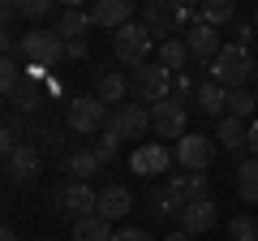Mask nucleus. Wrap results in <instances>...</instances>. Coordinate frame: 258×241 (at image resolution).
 Returning <instances> with one entry per match:
<instances>
[{"mask_svg": "<svg viewBox=\"0 0 258 241\" xmlns=\"http://www.w3.org/2000/svg\"><path fill=\"white\" fill-rule=\"evenodd\" d=\"M125 95H129V78L125 74H103L99 82H95V99L108 103V108H120Z\"/></svg>", "mask_w": 258, "mask_h": 241, "instance_id": "19", "label": "nucleus"}, {"mask_svg": "<svg viewBox=\"0 0 258 241\" xmlns=\"http://www.w3.org/2000/svg\"><path fill=\"white\" fill-rule=\"evenodd\" d=\"M52 203H56V211L64 215V220H86V215H99V194H95L86 181H69V186H60L52 194Z\"/></svg>", "mask_w": 258, "mask_h": 241, "instance_id": "5", "label": "nucleus"}, {"mask_svg": "<svg viewBox=\"0 0 258 241\" xmlns=\"http://www.w3.org/2000/svg\"><path fill=\"white\" fill-rule=\"evenodd\" d=\"M116 151H120V138H112V134H99V142H95V155H99L103 164H112V159H116Z\"/></svg>", "mask_w": 258, "mask_h": 241, "instance_id": "32", "label": "nucleus"}, {"mask_svg": "<svg viewBox=\"0 0 258 241\" xmlns=\"http://www.w3.org/2000/svg\"><path fill=\"white\" fill-rule=\"evenodd\" d=\"M0 86H5V99L22 86V69H18V61H13V56H5V61H0Z\"/></svg>", "mask_w": 258, "mask_h": 241, "instance_id": "30", "label": "nucleus"}, {"mask_svg": "<svg viewBox=\"0 0 258 241\" xmlns=\"http://www.w3.org/2000/svg\"><path fill=\"white\" fill-rule=\"evenodd\" d=\"M215 159V142L203 138V134H185V138H176V164L185 168V172H207Z\"/></svg>", "mask_w": 258, "mask_h": 241, "instance_id": "11", "label": "nucleus"}, {"mask_svg": "<svg viewBox=\"0 0 258 241\" xmlns=\"http://www.w3.org/2000/svg\"><path fill=\"white\" fill-rule=\"evenodd\" d=\"M60 5H64V9H82L86 0H60Z\"/></svg>", "mask_w": 258, "mask_h": 241, "instance_id": "41", "label": "nucleus"}, {"mask_svg": "<svg viewBox=\"0 0 258 241\" xmlns=\"http://www.w3.org/2000/svg\"><path fill=\"white\" fill-rule=\"evenodd\" d=\"M164 241H194V237H189V232H168Z\"/></svg>", "mask_w": 258, "mask_h": 241, "instance_id": "40", "label": "nucleus"}, {"mask_svg": "<svg viewBox=\"0 0 258 241\" xmlns=\"http://www.w3.org/2000/svg\"><path fill=\"white\" fill-rule=\"evenodd\" d=\"M5 168H9V181H35L39 176V151L30 142H22L18 151L5 155Z\"/></svg>", "mask_w": 258, "mask_h": 241, "instance_id": "15", "label": "nucleus"}, {"mask_svg": "<svg viewBox=\"0 0 258 241\" xmlns=\"http://www.w3.org/2000/svg\"><path fill=\"white\" fill-rule=\"evenodd\" d=\"M116 232H112V220H103V215H86V220L74 224V232H69V241H112Z\"/></svg>", "mask_w": 258, "mask_h": 241, "instance_id": "22", "label": "nucleus"}, {"mask_svg": "<svg viewBox=\"0 0 258 241\" xmlns=\"http://www.w3.org/2000/svg\"><path fill=\"white\" fill-rule=\"evenodd\" d=\"M254 35H258V26H254V22H237V39H232V43L249 47V43H254Z\"/></svg>", "mask_w": 258, "mask_h": 241, "instance_id": "35", "label": "nucleus"}, {"mask_svg": "<svg viewBox=\"0 0 258 241\" xmlns=\"http://www.w3.org/2000/svg\"><path fill=\"white\" fill-rule=\"evenodd\" d=\"M112 241H155V237H151L147 228H120V232H116Z\"/></svg>", "mask_w": 258, "mask_h": 241, "instance_id": "36", "label": "nucleus"}, {"mask_svg": "<svg viewBox=\"0 0 258 241\" xmlns=\"http://www.w3.org/2000/svg\"><path fill=\"white\" fill-rule=\"evenodd\" d=\"M64 52L74 56V61H86V39H74V43H64Z\"/></svg>", "mask_w": 258, "mask_h": 241, "instance_id": "37", "label": "nucleus"}, {"mask_svg": "<svg viewBox=\"0 0 258 241\" xmlns=\"http://www.w3.org/2000/svg\"><path fill=\"white\" fill-rule=\"evenodd\" d=\"M249 155H258V120H249V142H245Z\"/></svg>", "mask_w": 258, "mask_h": 241, "instance_id": "38", "label": "nucleus"}, {"mask_svg": "<svg viewBox=\"0 0 258 241\" xmlns=\"http://www.w3.org/2000/svg\"><path fill=\"white\" fill-rule=\"evenodd\" d=\"M254 69H258V61H254V52H249V47L224 43L220 56L211 61V82H220L224 91H237V86H245L249 78H254Z\"/></svg>", "mask_w": 258, "mask_h": 241, "instance_id": "1", "label": "nucleus"}, {"mask_svg": "<svg viewBox=\"0 0 258 241\" xmlns=\"http://www.w3.org/2000/svg\"><path fill=\"white\" fill-rule=\"evenodd\" d=\"M228 241H258V220L254 215H232L228 220Z\"/></svg>", "mask_w": 258, "mask_h": 241, "instance_id": "28", "label": "nucleus"}, {"mask_svg": "<svg viewBox=\"0 0 258 241\" xmlns=\"http://www.w3.org/2000/svg\"><path fill=\"white\" fill-rule=\"evenodd\" d=\"M134 211V194H129L125 186H108L99 190V215L103 220H120V215Z\"/></svg>", "mask_w": 258, "mask_h": 241, "instance_id": "18", "label": "nucleus"}, {"mask_svg": "<svg viewBox=\"0 0 258 241\" xmlns=\"http://www.w3.org/2000/svg\"><path fill=\"white\" fill-rule=\"evenodd\" d=\"M224 151H241L249 142V120H237V116H220V130H215Z\"/></svg>", "mask_w": 258, "mask_h": 241, "instance_id": "21", "label": "nucleus"}, {"mask_svg": "<svg viewBox=\"0 0 258 241\" xmlns=\"http://www.w3.org/2000/svg\"><path fill=\"white\" fill-rule=\"evenodd\" d=\"M185 120H189V103L168 95L164 103L151 108V134H159V138H185Z\"/></svg>", "mask_w": 258, "mask_h": 241, "instance_id": "9", "label": "nucleus"}, {"mask_svg": "<svg viewBox=\"0 0 258 241\" xmlns=\"http://www.w3.org/2000/svg\"><path fill=\"white\" fill-rule=\"evenodd\" d=\"M129 9H134V0H95L91 22H95V26H112V30H120V26L129 22Z\"/></svg>", "mask_w": 258, "mask_h": 241, "instance_id": "16", "label": "nucleus"}, {"mask_svg": "<svg viewBox=\"0 0 258 241\" xmlns=\"http://www.w3.org/2000/svg\"><path fill=\"white\" fill-rule=\"evenodd\" d=\"M129 95H134V99L138 103H151V108H155V103H164L168 95H172V74H168L164 65H142V69H134V74H129Z\"/></svg>", "mask_w": 258, "mask_h": 241, "instance_id": "3", "label": "nucleus"}, {"mask_svg": "<svg viewBox=\"0 0 258 241\" xmlns=\"http://www.w3.org/2000/svg\"><path fill=\"white\" fill-rule=\"evenodd\" d=\"M194 91H198V86H194V78H189V74H172V99L189 103V99H194Z\"/></svg>", "mask_w": 258, "mask_h": 241, "instance_id": "31", "label": "nucleus"}, {"mask_svg": "<svg viewBox=\"0 0 258 241\" xmlns=\"http://www.w3.org/2000/svg\"><path fill=\"white\" fill-rule=\"evenodd\" d=\"M147 211H151V215H181L164 186H151V190H147Z\"/></svg>", "mask_w": 258, "mask_h": 241, "instance_id": "29", "label": "nucleus"}, {"mask_svg": "<svg viewBox=\"0 0 258 241\" xmlns=\"http://www.w3.org/2000/svg\"><path fill=\"white\" fill-rule=\"evenodd\" d=\"M0 241H18V232H13L9 224H5V228H0Z\"/></svg>", "mask_w": 258, "mask_h": 241, "instance_id": "39", "label": "nucleus"}, {"mask_svg": "<svg viewBox=\"0 0 258 241\" xmlns=\"http://www.w3.org/2000/svg\"><path fill=\"white\" fill-rule=\"evenodd\" d=\"M168 198L176 203V211H185L189 203H198V198H211V186H207V172H176L164 181Z\"/></svg>", "mask_w": 258, "mask_h": 241, "instance_id": "12", "label": "nucleus"}, {"mask_svg": "<svg viewBox=\"0 0 258 241\" xmlns=\"http://www.w3.org/2000/svg\"><path fill=\"white\" fill-rule=\"evenodd\" d=\"M181 5H185V9H194V5H198V9H203V0H181Z\"/></svg>", "mask_w": 258, "mask_h": 241, "instance_id": "42", "label": "nucleus"}, {"mask_svg": "<svg viewBox=\"0 0 258 241\" xmlns=\"http://www.w3.org/2000/svg\"><path fill=\"white\" fill-rule=\"evenodd\" d=\"M103 134L112 138H147L151 134V108L147 103H120V108H108V120H103Z\"/></svg>", "mask_w": 258, "mask_h": 241, "instance_id": "4", "label": "nucleus"}, {"mask_svg": "<svg viewBox=\"0 0 258 241\" xmlns=\"http://www.w3.org/2000/svg\"><path fill=\"white\" fill-rule=\"evenodd\" d=\"M254 112H258V91H245V86H237V91H228V108H224V116L249 120Z\"/></svg>", "mask_w": 258, "mask_h": 241, "instance_id": "26", "label": "nucleus"}, {"mask_svg": "<svg viewBox=\"0 0 258 241\" xmlns=\"http://www.w3.org/2000/svg\"><path fill=\"white\" fill-rule=\"evenodd\" d=\"M203 22L207 26H228V22H237V0H203Z\"/></svg>", "mask_w": 258, "mask_h": 241, "instance_id": "27", "label": "nucleus"}, {"mask_svg": "<svg viewBox=\"0 0 258 241\" xmlns=\"http://www.w3.org/2000/svg\"><path fill=\"white\" fill-rule=\"evenodd\" d=\"M189 61H194V52H189L185 39H164V43H159V65H164L168 74H185Z\"/></svg>", "mask_w": 258, "mask_h": 241, "instance_id": "20", "label": "nucleus"}, {"mask_svg": "<svg viewBox=\"0 0 258 241\" xmlns=\"http://www.w3.org/2000/svg\"><path fill=\"white\" fill-rule=\"evenodd\" d=\"M185 22H189V9H185L181 0H147V9H142V26L151 30V35H172V30H181Z\"/></svg>", "mask_w": 258, "mask_h": 241, "instance_id": "8", "label": "nucleus"}, {"mask_svg": "<svg viewBox=\"0 0 258 241\" xmlns=\"http://www.w3.org/2000/svg\"><path fill=\"white\" fill-rule=\"evenodd\" d=\"M47 9H52V0H18V13H22V18H30V22H39Z\"/></svg>", "mask_w": 258, "mask_h": 241, "instance_id": "33", "label": "nucleus"}, {"mask_svg": "<svg viewBox=\"0 0 258 241\" xmlns=\"http://www.w3.org/2000/svg\"><path fill=\"white\" fill-rule=\"evenodd\" d=\"M91 13L86 9H64L60 13V26H56V35L64 39V43H74V39H86V30H91Z\"/></svg>", "mask_w": 258, "mask_h": 241, "instance_id": "23", "label": "nucleus"}, {"mask_svg": "<svg viewBox=\"0 0 258 241\" xmlns=\"http://www.w3.org/2000/svg\"><path fill=\"white\" fill-rule=\"evenodd\" d=\"M18 52L26 56V65H43V69L60 65V56H69L64 52V39L56 35V30H26Z\"/></svg>", "mask_w": 258, "mask_h": 241, "instance_id": "6", "label": "nucleus"}, {"mask_svg": "<svg viewBox=\"0 0 258 241\" xmlns=\"http://www.w3.org/2000/svg\"><path fill=\"white\" fill-rule=\"evenodd\" d=\"M151 47H155V35H151L142 22H125V26L112 35V52H116L120 65L129 69H142L151 61Z\"/></svg>", "mask_w": 258, "mask_h": 241, "instance_id": "2", "label": "nucleus"}, {"mask_svg": "<svg viewBox=\"0 0 258 241\" xmlns=\"http://www.w3.org/2000/svg\"><path fill=\"white\" fill-rule=\"evenodd\" d=\"M237 194H241V203H258V155L237 164Z\"/></svg>", "mask_w": 258, "mask_h": 241, "instance_id": "25", "label": "nucleus"}, {"mask_svg": "<svg viewBox=\"0 0 258 241\" xmlns=\"http://www.w3.org/2000/svg\"><path fill=\"white\" fill-rule=\"evenodd\" d=\"M103 120H108V103H99L95 95H78L64 108V125L74 134H103Z\"/></svg>", "mask_w": 258, "mask_h": 241, "instance_id": "7", "label": "nucleus"}, {"mask_svg": "<svg viewBox=\"0 0 258 241\" xmlns=\"http://www.w3.org/2000/svg\"><path fill=\"white\" fill-rule=\"evenodd\" d=\"M172 159H176V151H168L164 142H138V147H134V155H129V168L151 181V176L168 172V168H172Z\"/></svg>", "mask_w": 258, "mask_h": 241, "instance_id": "10", "label": "nucleus"}, {"mask_svg": "<svg viewBox=\"0 0 258 241\" xmlns=\"http://www.w3.org/2000/svg\"><path fill=\"white\" fill-rule=\"evenodd\" d=\"M185 43H189V52L198 56V61H215L220 56V35H215V26H207V22H189V30H185Z\"/></svg>", "mask_w": 258, "mask_h": 241, "instance_id": "14", "label": "nucleus"}, {"mask_svg": "<svg viewBox=\"0 0 258 241\" xmlns=\"http://www.w3.org/2000/svg\"><path fill=\"white\" fill-rule=\"evenodd\" d=\"M194 103H198L203 116H224V108H228V91L207 78V82H198V91H194Z\"/></svg>", "mask_w": 258, "mask_h": 241, "instance_id": "17", "label": "nucleus"}, {"mask_svg": "<svg viewBox=\"0 0 258 241\" xmlns=\"http://www.w3.org/2000/svg\"><path fill=\"white\" fill-rule=\"evenodd\" d=\"M18 134H22V130H18V120L9 116V120H5V138H0V151H5V155H9V151H18V147H22V142H18Z\"/></svg>", "mask_w": 258, "mask_h": 241, "instance_id": "34", "label": "nucleus"}, {"mask_svg": "<svg viewBox=\"0 0 258 241\" xmlns=\"http://www.w3.org/2000/svg\"><path fill=\"white\" fill-rule=\"evenodd\" d=\"M215 203L211 198H198V203H189L181 211V232H189V237H203V232H211L215 228Z\"/></svg>", "mask_w": 258, "mask_h": 241, "instance_id": "13", "label": "nucleus"}, {"mask_svg": "<svg viewBox=\"0 0 258 241\" xmlns=\"http://www.w3.org/2000/svg\"><path fill=\"white\" fill-rule=\"evenodd\" d=\"M103 168V159L95 155V147L91 151H69V155H64V172L74 176V181H86V176H95Z\"/></svg>", "mask_w": 258, "mask_h": 241, "instance_id": "24", "label": "nucleus"}, {"mask_svg": "<svg viewBox=\"0 0 258 241\" xmlns=\"http://www.w3.org/2000/svg\"><path fill=\"white\" fill-rule=\"evenodd\" d=\"M254 26H258V5H254Z\"/></svg>", "mask_w": 258, "mask_h": 241, "instance_id": "43", "label": "nucleus"}]
</instances>
